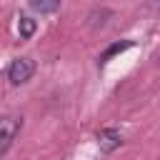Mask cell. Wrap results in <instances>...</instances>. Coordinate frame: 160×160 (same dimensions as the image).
Masks as SVG:
<instances>
[{"label": "cell", "instance_id": "6da1fadb", "mask_svg": "<svg viewBox=\"0 0 160 160\" xmlns=\"http://www.w3.org/2000/svg\"><path fill=\"white\" fill-rule=\"evenodd\" d=\"M20 128H22V118H18V115H2L0 118V155L10 150Z\"/></svg>", "mask_w": 160, "mask_h": 160}, {"label": "cell", "instance_id": "7a4b0ae2", "mask_svg": "<svg viewBox=\"0 0 160 160\" xmlns=\"http://www.w3.org/2000/svg\"><path fill=\"white\" fill-rule=\"evenodd\" d=\"M32 72H35V62L30 58H15L8 68V80L12 85H25L32 78Z\"/></svg>", "mask_w": 160, "mask_h": 160}, {"label": "cell", "instance_id": "3957f363", "mask_svg": "<svg viewBox=\"0 0 160 160\" xmlns=\"http://www.w3.org/2000/svg\"><path fill=\"white\" fill-rule=\"evenodd\" d=\"M98 145H100V152L108 155V152H112L115 148L122 145V132L118 128H102L98 132Z\"/></svg>", "mask_w": 160, "mask_h": 160}, {"label": "cell", "instance_id": "277c9868", "mask_svg": "<svg viewBox=\"0 0 160 160\" xmlns=\"http://www.w3.org/2000/svg\"><path fill=\"white\" fill-rule=\"evenodd\" d=\"M132 45H135L132 40H122V42H112V45H110V48H108V50H105V52H102V55L98 58V65H105V62H108V60H110L112 55H118V52H122V50H128V48H132Z\"/></svg>", "mask_w": 160, "mask_h": 160}, {"label": "cell", "instance_id": "5b68a950", "mask_svg": "<svg viewBox=\"0 0 160 160\" xmlns=\"http://www.w3.org/2000/svg\"><path fill=\"white\" fill-rule=\"evenodd\" d=\"M35 28H38V22H35L32 18H28V15H22L20 22H18V32H20V38H25V40L35 32Z\"/></svg>", "mask_w": 160, "mask_h": 160}, {"label": "cell", "instance_id": "8992f818", "mask_svg": "<svg viewBox=\"0 0 160 160\" xmlns=\"http://www.w3.org/2000/svg\"><path fill=\"white\" fill-rule=\"evenodd\" d=\"M32 8H35V10H40V12H52V10H58V8H60V2H38V0H35V2H32Z\"/></svg>", "mask_w": 160, "mask_h": 160}]
</instances>
